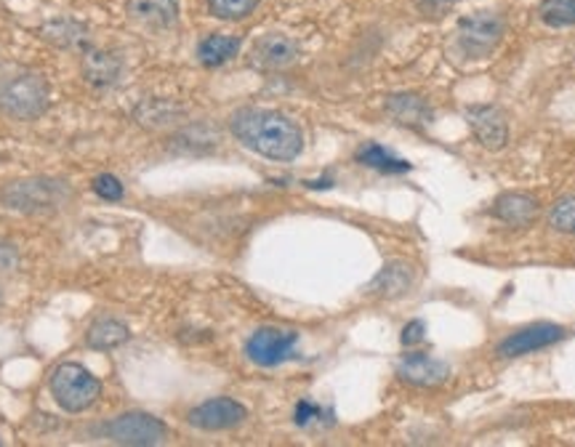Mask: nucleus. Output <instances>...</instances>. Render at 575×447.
Returning <instances> with one entry per match:
<instances>
[{"instance_id": "obj_18", "label": "nucleus", "mask_w": 575, "mask_h": 447, "mask_svg": "<svg viewBox=\"0 0 575 447\" xmlns=\"http://www.w3.org/2000/svg\"><path fill=\"white\" fill-rule=\"evenodd\" d=\"M125 341H129V328L112 317L96 319L86 334V343L96 352H110V349L123 347Z\"/></svg>"}, {"instance_id": "obj_25", "label": "nucleus", "mask_w": 575, "mask_h": 447, "mask_svg": "<svg viewBox=\"0 0 575 447\" xmlns=\"http://www.w3.org/2000/svg\"><path fill=\"white\" fill-rule=\"evenodd\" d=\"M320 415H323V410L310 400H301L299 404H296V424L299 426H310L312 421L320 419Z\"/></svg>"}, {"instance_id": "obj_13", "label": "nucleus", "mask_w": 575, "mask_h": 447, "mask_svg": "<svg viewBox=\"0 0 575 447\" xmlns=\"http://www.w3.org/2000/svg\"><path fill=\"white\" fill-rule=\"evenodd\" d=\"M129 14L149 29H168L179 20V0H129Z\"/></svg>"}, {"instance_id": "obj_21", "label": "nucleus", "mask_w": 575, "mask_h": 447, "mask_svg": "<svg viewBox=\"0 0 575 447\" xmlns=\"http://www.w3.org/2000/svg\"><path fill=\"white\" fill-rule=\"evenodd\" d=\"M538 20L547 24V27H573L575 0H543L538 5Z\"/></svg>"}, {"instance_id": "obj_4", "label": "nucleus", "mask_w": 575, "mask_h": 447, "mask_svg": "<svg viewBox=\"0 0 575 447\" xmlns=\"http://www.w3.org/2000/svg\"><path fill=\"white\" fill-rule=\"evenodd\" d=\"M48 389H51V397L57 400L59 408L67 410V413H83L101 397L99 378L91 376V371L77 365V362L59 365L51 373Z\"/></svg>"}, {"instance_id": "obj_24", "label": "nucleus", "mask_w": 575, "mask_h": 447, "mask_svg": "<svg viewBox=\"0 0 575 447\" xmlns=\"http://www.w3.org/2000/svg\"><path fill=\"white\" fill-rule=\"evenodd\" d=\"M94 192L101 197V201H110V203H118L120 197L125 195L123 184H120L118 179L112 177V173H101V177L94 179Z\"/></svg>"}, {"instance_id": "obj_20", "label": "nucleus", "mask_w": 575, "mask_h": 447, "mask_svg": "<svg viewBox=\"0 0 575 447\" xmlns=\"http://www.w3.org/2000/svg\"><path fill=\"white\" fill-rule=\"evenodd\" d=\"M386 110L392 112V118L399 120V123H427L429 118H432V112H429L427 101L419 99V96H392L390 101H386Z\"/></svg>"}, {"instance_id": "obj_16", "label": "nucleus", "mask_w": 575, "mask_h": 447, "mask_svg": "<svg viewBox=\"0 0 575 447\" xmlns=\"http://www.w3.org/2000/svg\"><path fill=\"white\" fill-rule=\"evenodd\" d=\"M83 72H86V81L91 86L110 88L118 83L120 72H123V62L112 51H88L86 59H83Z\"/></svg>"}, {"instance_id": "obj_19", "label": "nucleus", "mask_w": 575, "mask_h": 447, "mask_svg": "<svg viewBox=\"0 0 575 447\" xmlns=\"http://www.w3.org/2000/svg\"><path fill=\"white\" fill-rule=\"evenodd\" d=\"M357 160L362 162V166L373 168V171H381V173H405L410 171V162L403 160V157L392 155L390 149L381 147V144L371 142L366 144V147H360V153H357Z\"/></svg>"}, {"instance_id": "obj_27", "label": "nucleus", "mask_w": 575, "mask_h": 447, "mask_svg": "<svg viewBox=\"0 0 575 447\" xmlns=\"http://www.w3.org/2000/svg\"><path fill=\"white\" fill-rule=\"evenodd\" d=\"M0 445H3V443H0Z\"/></svg>"}, {"instance_id": "obj_10", "label": "nucleus", "mask_w": 575, "mask_h": 447, "mask_svg": "<svg viewBox=\"0 0 575 447\" xmlns=\"http://www.w3.org/2000/svg\"><path fill=\"white\" fill-rule=\"evenodd\" d=\"M466 123H469L471 134H475L477 142H480L486 149H493V153L504 149L506 142H510V125H506L504 112H501L499 107H490V105L469 107V110H466Z\"/></svg>"}, {"instance_id": "obj_8", "label": "nucleus", "mask_w": 575, "mask_h": 447, "mask_svg": "<svg viewBox=\"0 0 575 447\" xmlns=\"http://www.w3.org/2000/svg\"><path fill=\"white\" fill-rule=\"evenodd\" d=\"M248 419V410L232 397H214L190 410L187 421L200 432H229Z\"/></svg>"}, {"instance_id": "obj_1", "label": "nucleus", "mask_w": 575, "mask_h": 447, "mask_svg": "<svg viewBox=\"0 0 575 447\" xmlns=\"http://www.w3.org/2000/svg\"><path fill=\"white\" fill-rule=\"evenodd\" d=\"M229 125L243 147L266 157V160L288 162L296 160L304 149V134H301L299 123L277 110L243 107L232 114Z\"/></svg>"}, {"instance_id": "obj_22", "label": "nucleus", "mask_w": 575, "mask_h": 447, "mask_svg": "<svg viewBox=\"0 0 575 447\" xmlns=\"http://www.w3.org/2000/svg\"><path fill=\"white\" fill-rule=\"evenodd\" d=\"M259 5V0H208V9L216 20L224 22H238L253 14V9Z\"/></svg>"}, {"instance_id": "obj_17", "label": "nucleus", "mask_w": 575, "mask_h": 447, "mask_svg": "<svg viewBox=\"0 0 575 447\" xmlns=\"http://www.w3.org/2000/svg\"><path fill=\"white\" fill-rule=\"evenodd\" d=\"M240 46L243 44H240V38H235V35H208L205 40H200L197 59L205 68H221V64L232 62V59L238 57Z\"/></svg>"}, {"instance_id": "obj_7", "label": "nucleus", "mask_w": 575, "mask_h": 447, "mask_svg": "<svg viewBox=\"0 0 575 447\" xmlns=\"http://www.w3.org/2000/svg\"><path fill=\"white\" fill-rule=\"evenodd\" d=\"M296 343H299V334H296V330L259 328L256 334L248 338L245 354L253 365L277 367L294 358Z\"/></svg>"}, {"instance_id": "obj_23", "label": "nucleus", "mask_w": 575, "mask_h": 447, "mask_svg": "<svg viewBox=\"0 0 575 447\" xmlns=\"http://www.w3.org/2000/svg\"><path fill=\"white\" fill-rule=\"evenodd\" d=\"M549 227L556 229V232L575 234V197H565L552 208L549 214Z\"/></svg>"}, {"instance_id": "obj_12", "label": "nucleus", "mask_w": 575, "mask_h": 447, "mask_svg": "<svg viewBox=\"0 0 575 447\" xmlns=\"http://www.w3.org/2000/svg\"><path fill=\"white\" fill-rule=\"evenodd\" d=\"M296 57H299V46H296L294 40L283 33L264 35V38H259L256 44H253V51H251L253 64L264 70L288 68V64L296 62Z\"/></svg>"}, {"instance_id": "obj_15", "label": "nucleus", "mask_w": 575, "mask_h": 447, "mask_svg": "<svg viewBox=\"0 0 575 447\" xmlns=\"http://www.w3.org/2000/svg\"><path fill=\"white\" fill-rule=\"evenodd\" d=\"M490 216L495 221L506 224V227H528L538 216V201L530 195H523V192H510V195H501L495 201Z\"/></svg>"}, {"instance_id": "obj_14", "label": "nucleus", "mask_w": 575, "mask_h": 447, "mask_svg": "<svg viewBox=\"0 0 575 447\" xmlns=\"http://www.w3.org/2000/svg\"><path fill=\"white\" fill-rule=\"evenodd\" d=\"M416 282V267L408 262H392L379 271L376 280L368 286V293L381 295V299H397L408 293Z\"/></svg>"}, {"instance_id": "obj_9", "label": "nucleus", "mask_w": 575, "mask_h": 447, "mask_svg": "<svg viewBox=\"0 0 575 447\" xmlns=\"http://www.w3.org/2000/svg\"><path fill=\"white\" fill-rule=\"evenodd\" d=\"M565 336H567V330L560 328V325H552V323L530 325V328L517 330V334H512L510 338H504V341H501L499 358H504V360L525 358V354L538 352V349L552 347V343L562 341Z\"/></svg>"}, {"instance_id": "obj_11", "label": "nucleus", "mask_w": 575, "mask_h": 447, "mask_svg": "<svg viewBox=\"0 0 575 447\" xmlns=\"http://www.w3.org/2000/svg\"><path fill=\"white\" fill-rule=\"evenodd\" d=\"M399 380L410 386H419V389H432V386L445 384L451 378V365L443 360L432 358L427 352H410L399 360L397 365Z\"/></svg>"}, {"instance_id": "obj_26", "label": "nucleus", "mask_w": 575, "mask_h": 447, "mask_svg": "<svg viewBox=\"0 0 575 447\" xmlns=\"http://www.w3.org/2000/svg\"><path fill=\"white\" fill-rule=\"evenodd\" d=\"M423 341V323L421 319H414V323H408L403 328V343L405 347H414V343H421Z\"/></svg>"}, {"instance_id": "obj_5", "label": "nucleus", "mask_w": 575, "mask_h": 447, "mask_svg": "<svg viewBox=\"0 0 575 447\" xmlns=\"http://www.w3.org/2000/svg\"><path fill=\"white\" fill-rule=\"evenodd\" d=\"M506 35L504 16L495 11H475L456 27V46L466 59H488Z\"/></svg>"}, {"instance_id": "obj_6", "label": "nucleus", "mask_w": 575, "mask_h": 447, "mask_svg": "<svg viewBox=\"0 0 575 447\" xmlns=\"http://www.w3.org/2000/svg\"><path fill=\"white\" fill-rule=\"evenodd\" d=\"M101 434L112 439L115 445H131V447H155L166 445L171 432L160 419L149 413H123L112 419L110 424L101 426Z\"/></svg>"}, {"instance_id": "obj_3", "label": "nucleus", "mask_w": 575, "mask_h": 447, "mask_svg": "<svg viewBox=\"0 0 575 447\" xmlns=\"http://www.w3.org/2000/svg\"><path fill=\"white\" fill-rule=\"evenodd\" d=\"M72 201V190L57 179H20L0 190V203L20 214H53Z\"/></svg>"}, {"instance_id": "obj_2", "label": "nucleus", "mask_w": 575, "mask_h": 447, "mask_svg": "<svg viewBox=\"0 0 575 447\" xmlns=\"http://www.w3.org/2000/svg\"><path fill=\"white\" fill-rule=\"evenodd\" d=\"M51 90L46 77L29 68H0V112L11 120H38L48 110Z\"/></svg>"}]
</instances>
